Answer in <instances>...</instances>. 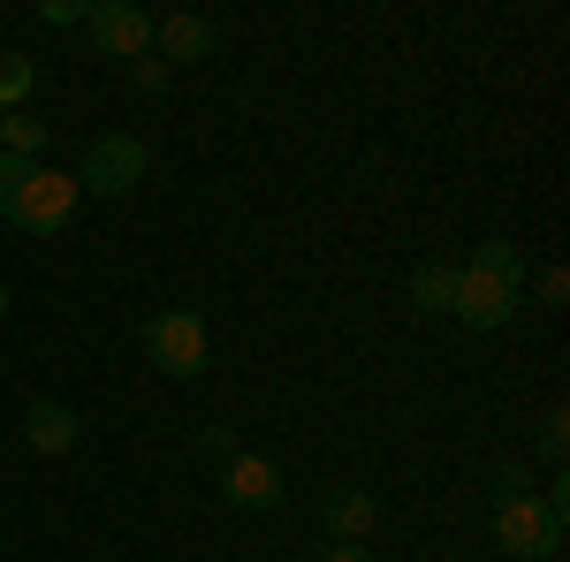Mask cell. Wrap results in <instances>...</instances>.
<instances>
[{
	"label": "cell",
	"mask_w": 570,
	"mask_h": 562,
	"mask_svg": "<svg viewBox=\"0 0 570 562\" xmlns=\"http://www.w3.org/2000/svg\"><path fill=\"white\" fill-rule=\"evenodd\" d=\"M77 198H85L77 175L0 152V220H8V228H23V236H61V228L77 220Z\"/></svg>",
	"instance_id": "obj_1"
},
{
	"label": "cell",
	"mask_w": 570,
	"mask_h": 562,
	"mask_svg": "<svg viewBox=\"0 0 570 562\" xmlns=\"http://www.w3.org/2000/svg\"><path fill=\"white\" fill-rule=\"evenodd\" d=\"M137 349H145V365L153 373H168V381H206V365H214V327H206V312H153L145 327H137Z\"/></svg>",
	"instance_id": "obj_2"
},
{
	"label": "cell",
	"mask_w": 570,
	"mask_h": 562,
	"mask_svg": "<svg viewBox=\"0 0 570 562\" xmlns=\"http://www.w3.org/2000/svg\"><path fill=\"white\" fill-rule=\"evenodd\" d=\"M563 517H570V494H502L494 502V548L518 562H540L563 548Z\"/></svg>",
	"instance_id": "obj_3"
},
{
	"label": "cell",
	"mask_w": 570,
	"mask_h": 562,
	"mask_svg": "<svg viewBox=\"0 0 570 562\" xmlns=\"http://www.w3.org/2000/svg\"><path fill=\"white\" fill-rule=\"evenodd\" d=\"M518 304L525 289L518 282H502V274H487V266H456V282H449V319H464L472 335H494V327H510L518 319Z\"/></svg>",
	"instance_id": "obj_4"
},
{
	"label": "cell",
	"mask_w": 570,
	"mask_h": 562,
	"mask_svg": "<svg viewBox=\"0 0 570 562\" xmlns=\"http://www.w3.org/2000/svg\"><path fill=\"white\" fill-rule=\"evenodd\" d=\"M145 168H153L145 137L107 130V137H91V145H85V160H77V190H91V198H122V190L145 183Z\"/></svg>",
	"instance_id": "obj_5"
},
{
	"label": "cell",
	"mask_w": 570,
	"mask_h": 562,
	"mask_svg": "<svg viewBox=\"0 0 570 562\" xmlns=\"http://www.w3.org/2000/svg\"><path fill=\"white\" fill-rule=\"evenodd\" d=\"M282 464L274 456H252V448H236L228 464H220V502L228 510H252V517H266V510H282Z\"/></svg>",
	"instance_id": "obj_6"
},
{
	"label": "cell",
	"mask_w": 570,
	"mask_h": 562,
	"mask_svg": "<svg viewBox=\"0 0 570 562\" xmlns=\"http://www.w3.org/2000/svg\"><path fill=\"white\" fill-rule=\"evenodd\" d=\"M85 31L99 39V53L137 61V53H153V8H137V0H91Z\"/></svg>",
	"instance_id": "obj_7"
},
{
	"label": "cell",
	"mask_w": 570,
	"mask_h": 562,
	"mask_svg": "<svg viewBox=\"0 0 570 562\" xmlns=\"http://www.w3.org/2000/svg\"><path fill=\"white\" fill-rule=\"evenodd\" d=\"M373 524H381V502H373L365 486H335V494L320 502V532H327V548H365Z\"/></svg>",
	"instance_id": "obj_8"
},
{
	"label": "cell",
	"mask_w": 570,
	"mask_h": 562,
	"mask_svg": "<svg viewBox=\"0 0 570 562\" xmlns=\"http://www.w3.org/2000/svg\"><path fill=\"white\" fill-rule=\"evenodd\" d=\"M77 433H85V426H77V411L53 403V395H39V403L23 411V448H31V456H69Z\"/></svg>",
	"instance_id": "obj_9"
},
{
	"label": "cell",
	"mask_w": 570,
	"mask_h": 562,
	"mask_svg": "<svg viewBox=\"0 0 570 562\" xmlns=\"http://www.w3.org/2000/svg\"><path fill=\"white\" fill-rule=\"evenodd\" d=\"M220 46V31L206 16H153V53L160 61H206Z\"/></svg>",
	"instance_id": "obj_10"
},
{
	"label": "cell",
	"mask_w": 570,
	"mask_h": 562,
	"mask_svg": "<svg viewBox=\"0 0 570 562\" xmlns=\"http://www.w3.org/2000/svg\"><path fill=\"white\" fill-rule=\"evenodd\" d=\"M39 99V61H23V53H0V115H23Z\"/></svg>",
	"instance_id": "obj_11"
},
{
	"label": "cell",
	"mask_w": 570,
	"mask_h": 562,
	"mask_svg": "<svg viewBox=\"0 0 570 562\" xmlns=\"http://www.w3.org/2000/svg\"><path fill=\"white\" fill-rule=\"evenodd\" d=\"M0 137H8V152H16V160H39V152H46L39 107H23V115H0Z\"/></svg>",
	"instance_id": "obj_12"
},
{
	"label": "cell",
	"mask_w": 570,
	"mask_h": 562,
	"mask_svg": "<svg viewBox=\"0 0 570 562\" xmlns=\"http://www.w3.org/2000/svg\"><path fill=\"white\" fill-rule=\"evenodd\" d=\"M472 266H487V274H502V282H518V289H525V259H518V244H510V236H487L480 252H472Z\"/></svg>",
	"instance_id": "obj_13"
},
{
	"label": "cell",
	"mask_w": 570,
	"mask_h": 562,
	"mask_svg": "<svg viewBox=\"0 0 570 562\" xmlns=\"http://www.w3.org/2000/svg\"><path fill=\"white\" fill-rule=\"evenodd\" d=\"M449 282H456V266H419L411 304H419V312H449Z\"/></svg>",
	"instance_id": "obj_14"
},
{
	"label": "cell",
	"mask_w": 570,
	"mask_h": 562,
	"mask_svg": "<svg viewBox=\"0 0 570 562\" xmlns=\"http://www.w3.org/2000/svg\"><path fill=\"white\" fill-rule=\"evenodd\" d=\"M130 85L145 91V99H160V91H168V61H153V53H137V61H130Z\"/></svg>",
	"instance_id": "obj_15"
},
{
	"label": "cell",
	"mask_w": 570,
	"mask_h": 562,
	"mask_svg": "<svg viewBox=\"0 0 570 562\" xmlns=\"http://www.w3.org/2000/svg\"><path fill=\"white\" fill-rule=\"evenodd\" d=\"M198 456H206V464H228V456H236V433H228V426H206V433H198Z\"/></svg>",
	"instance_id": "obj_16"
},
{
	"label": "cell",
	"mask_w": 570,
	"mask_h": 562,
	"mask_svg": "<svg viewBox=\"0 0 570 562\" xmlns=\"http://www.w3.org/2000/svg\"><path fill=\"white\" fill-rule=\"evenodd\" d=\"M39 16H46V23H61V31H69V23H85V0H46Z\"/></svg>",
	"instance_id": "obj_17"
},
{
	"label": "cell",
	"mask_w": 570,
	"mask_h": 562,
	"mask_svg": "<svg viewBox=\"0 0 570 562\" xmlns=\"http://www.w3.org/2000/svg\"><path fill=\"white\" fill-rule=\"evenodd\" d=\"M570 297V274L563 266H548V274H540V304H563Z\"/></svg>",
	"instance_id": "obj_18"
},
{
	"label": "cell",
	"mask_w": 570,
	"mask_h": 562,
	"mask_svg": "<svg viewBox=\"0 0 570 562\" xmlns=\"http://www.w3.org/2000/svg\"><path fill=\"white\" fill-rule=\"evenodd\" d=\"M540 448H548V456H556V464H563V448H570V433H563V411H556V418H548V433H540Z\"/></svg>",
	"instance_id": "obj_19"
},
{
	"label": "cell",
	"mask_w": 570,
	"mask_h": 562,
	"mask_svg": "<svg viewBox=\"0 0 570 562\" xmlns=\"http://www.w3.org/2000/svg\"><path fill=\"white\" fill-rule=\"evenodd\" d=\"M320 562H381V555H373V548H327Z\"/></svg>",
	"instance_id": "obj_20"
},
{
	"label": "cell",
	"mask_w": 570,
	"mask_h": 562,
	"mask_svg": "<svg viewBox=\"0 0 570 562\" xmlns=\"http://www.w3.org/2000/svg\"><path fill=\"white\" fill-rule=\"evenodd\" d=\"M0 319H8V282H0Z\"/></svg>",
	"instance_id": "obj_21"
}]
</instances>
